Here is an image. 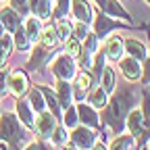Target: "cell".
<instances>
[{
  "label": "cell",
  "instance_id": "obj_27",
  "mask_svg": "<svg viewBox=\"0 0 150 150\" xmlns=\"http://www.w3.org/2000/svg\"><path fill=\"white\" fill-rule=\"evenodd\" d=\"M108 102V94L104 92V88H96L94 92H90V104L94 108H104Z\"/></svg>",
  "mask_w": 150,
  "mask_h": 150
},
{
  "label": "cell",
  "instance_id": "obj_2",
  "mask_svg": "<svg viewBox=\"0 0 150 150\" xmlns=\"http://www.w3.org/2000/svg\"><path fill=\"white\" fill-rule=\"evenodd\" d=\"M21 125L23 123L19 121L17 115H11V112L0 115V140L13 144L15 148H21L27 140V131Z\"/></svg>",
  "mask_w": 150,
  "mask_h": 150
},
{
  "label": "cell",
  "instance_id": "obj_36",
  "mask_svg": "<svg viewBox=\"0 0 150 150\" xmlns=\"http://www.w3.org/2000/svg\"><path fill=\"white\" fill-rule=\"evenodd\" d=\"M8 90V75L4 73V69H0V96H4Z\"/></svg>",
  "mask_w": 150,
  "mask_h": 150
},
{
  "label": "cell",
  "instance_id": "obj_20",
  "mask_svg": "<svg viewBox=\"0 0 150 150\" xmlns=\"http://www.w3.org/2000/svg\"><path fill=\"white\" fill-rule=\"evenodd\" d=\"M29 11L38 17V19H48L52 13L50 8V0H29Z\"/></svg>",
  "mask_w": 150,
  "mask_h": 150
},
{
  "label": "cell",
  "instance_id": "obj_14",
  "mask_svg": "<svg viewBox=\"0 0 150 150\" xmlns=\"http://www.w3.org/2000/svg\"><path fill=\"white\" fill-rule=\"evenodd\" d=\"M123 50H125V42L121 40L119 35L108 38L106 48H104V54L108 56V59H112V61H121V59H123Z\"/></svg>",
  "mask_w": 150,
  "mask_h": 150
},
{
  "label": "cell",
  "instance_id": "obj_21",
  "mask_svg": "<svg viewBox=\"0 0 150 150\" xmlns=\"http://www.w3.org/2000/svg\"><path fill=\"white\" fill-rule=\"evenodd\" d=\"M40 42L42 46H46V48H54L56 44H59V33H56V27L54 25H46L44 29H42V33H40Z\"/></svg>",
  "mask_w": 150,
  "mask_h": 150
},
{
  "label": "cell",
  "instance_id": "obj_7",
  "mask_svg": "<svg viewBox=\"0 0 150 150\" xmlns=\"http://www.w3.org/2000/svg\"><path fill=\"white\" fill-rule=\"evenodd\" d=\"M98 86L94 83V77L88 73V71H81L77 77H75V86H73V94L77 100H83L92 90H96Z\"/></svg>",
  "mask_w": 150,
  "mask_h": 150
},
{
  "label": "cell",
  "instance_id": "obj_41",
  "mask_svg": "<svg viewBox=\"0 0 150 150\" xmlns=\"http://www.w3.org/2000/svg\"><path fill=\"white\" fill-rule=\"evenodd\" d=\"M92 150H106V146H104V144H94Z\"/></svg>",
  "mask_w": 150,
  "mask_h": 150
},
{
  "label": "cell",
  "instance_id": "obj_33",
  "mask_svg": "<svg viewBox=\"0 0 150 150\" xmlns=\"http://www.w3.org/2000/svg\"><path fill=\"white\" fill-rule=\"evenodd\" d=\"M54 2H56V8H54V17H56V19H63V17L67 15L69 6H71V0H54Z\"/></svg>",
  "mask_w": 150,
  "mask_h": 150
},
{
  "label": "cell",
  "instance_id": "obj_26",
  "mask_svg": "<svg viewBox=\"0 0 150 150\" xmlns=\"http://www.w3.org/2000/svg\"><path fill=\"white\" fill-rule=\"evenodd\" d=\"M65 42H67V44H65V52H67L69 56H73V59H79V54H81V48H83V44H81V40H79V38H75V35H69Z\"/></svg>",
  "mask_w": 150,
  "mask_h": 150
},
{
  "label": "cell",
  "instance_id": "obj_15",
  "mask_svg": "<svg viewBox=\"0 0 150 150\" xmlns=\"http://www.w3.org/2000/svg\"><path fill=\"white\" fill-rule=\"evenodd\" d=\"M50 59V54H48V48L46 46H35L33 48V54H31V61L27 63V69L29 71H40L44 65H46V61Z\"/></svg>",
  "mask_w": 150,
  "mask_h": 150
},
{
  "label": "cell",
  "instance_id": "obj_31",
  "mask_svg": "<svg viewBox=\"0 0 150 150\" xmlns=\"http://www.w3.org/2000/svg\"><path fill=\"white\" fill-rule=\"evenodd\" d=\"M50 140H52V144H56V146H63V144H67L69 134H67L63 127L56 125V127H54V131H52V136H50Z\"/></svg>",
  "mask_w": 150,
  "mask_h": 150
},
{
  "label": "cell",
  "instance_id": "obj_25",
  "mask_svg": "<svg viewBox=\"0 0 150 150\" xmlns=\"http://www.w3.org/2000/svg\"><path fill=\"white\" fill-rule=\"evenodd\" d=\"M15 48L17 50H21V52H25V50H29L31 48V40H29V35H27V31H25V27H19L17 31H15Z\"/></svg>",
  "mask_w": 150,
  "mask_h": 150
},
{
  "label": "cell",
  "instance_id": "obj_8",
  "mask_svg": "<svg viewBox=\"0 0 150 150\" xmlns=\"http://www.w3.org/2000/svg\"><path fill=\"white\" fill-rule=\"evenodd\" d=\"M27 90H29V81H27L25 71H15L11 77H8V92L13 94V96L21 98Z\"/></svg>",
  "mask_w": 150,
  "mask_h": 150
},
{
  "label": "cell",
  "instance_id": "obj_37",
  "mask_svg": "<svg viewBox=\"0 0 150 150\" xmlns=\"http://www.w3.org/2000/svg\"><path fill=\"white\" fill-rule=\"evenodd\" d=\"M6 63H8V52H6L2 46H0V69H4Z\"/></svg>",
  "mask_w": 150,
  "mask_h": 150
},
{
  "label": "cell",
  "instance_id": "obj_1",
  "mask_svg": "<svg viewBox=\"0 0 150 150\" xmlns=\"http://www.w3.org/2000/svg\"><path fill=\"white\" fill-rule=\"evenodd\" d=\"M134 92H119V94H115V96L110 98V102H108V110H104V123L112 129V131H119L123 129V125H125V119H127V115H129V110H131V106H134Z\"/></svg>",
  "mask_w": 150,
  "mask_h": 150
},
{
  "label": "cell",
  "instance_id": "obj_19",
  "mask_svg": "<svg viewBox=\"0 0 150 150\" xmlns=\"http://www.w3.org/2000/svg\"><path fill=\"white\" fill-rule=\"evenodd\" d=\"M40 90H42V94H44L46 108H50V112H52L54 117H61V102H59V96H56V92L50 90L48 86H42Z\"/></svg>",
  "mask_w": 150,
  "mask_h": 150
},
{
  "label": "cell",
  "instance_id": "obj_10",
  "mask_svg": "<svg viewBox=\"0 0 150 150\" xmlns=\"http://www.w3.org/2000/svg\"><path fill=\"white\" fill-rule=\"evenodd\" d=\"M0 23L4 25V29L8 33L17 31L21 27V15H19L13 6H4V8H0Z\"/></svg>",
  "mask_w": 150,
  "mask_h": 150
},
{
  "label": "cell",
  "instance_id": "obj_17",
  "mask_svg": "<svg viewBox=\"0 0 150 150\" xmlns=\"http://www.w3.org/2000/svg\"><path fill=\"white\" fill-rule=\"evenodd\" d=\"M56 96H59L61 108H69L71 106V98H73V88L67 79H56Z\"/></svg>",
  "mask_w": 150,
  "mask_h": 150
},
{
  "label": "cell",
  "instance_id": "obj_30",
  "mask_svg": "<svg viewBox=\"0 0 150 150\" xmlns=\"http://www.w3.org/2000/svg\"><path fill=\"white\" fill-rule=\"evenodd\" d=\"M131 142H134V136H119V138H115V142L110 144V150H129V146H131Z\"/></svg>",
  "mask_w": 150,
  "mask_h": 150
},
{
  "label": "cell",
  "instance_id": "obj_40",
  "mask_svg": "<svg viewBox=\"0 0 150 150\" xmlns=\"http://www.w3.org/2000/svg\"><path fill=\"white\" fill-rule=\"evenodd\" d=\"M56 150H79L75 144H63V146H56Z\"/></svg>",
  "mask_w": 150,
  "mask_h": 150
},
{
  "label": "cell",
  "instance_id": "obj_24",
  "mask_svg": "<svg viewBox=\"0 0 150 150\" xmlns=\"http://www.w3.org/2000/svg\"><path fill=\"white\" fill-rule=\"evenodd\" d=\"M29 104H31V108L35 112L46 110V100H44V94H42L40 88H31L29 90Z\"/></svg>",
  "mask_w": 150,
  "mask_h": 150
},
{
  "label": "cell",
  "instance_id": "obj_43",
  "mask_svg": "<svg viewBox=\"0 0 150 150\" xmlns=\"http://www.w3.org/2000/svg\"><path fill=\"white\" fill-rule=\"evenodd\" d=\"M146 2H148V4H150V0H146Z\"/></svg>",
  "mask_w": 150,
  "mask_h": 150
},
{
  "label": "cell",
  "instance_id": "obj_28",
  "mask_svg": "<svg viewBox=\"0 0 150 150\" xmlns=\"http://www.w3.org/2000/svg\"><path fill=\"white\" fill-rule=\"evenodd\" d=\"M100 83H102V88H104L106 94H110L112 90H115V71H112L110 67H104V69H102Z\"/></svg>",
  "mask_w": 150,
  "mask_h": 150
},
{
  "label": "cell",
  "instance_id": "obj_3",
  "mask_svg": "<svg viewBox=\"0 0 150 150\" xmlns=\"http://www.w3.org/2000/svg\"><path fill=\"white\" fill-rule=\"evenodd\" d=\"M125 121H127V127H129V134L134 138H138L140 142H144L150 136V129L146 125V112H144V108H131Z\"/></svg>",
  "mask_w": 150,
  "mask_h": 150
},
{
  "label": "cell",
  "instance_id": "obj_38",
  "mask_svg": "<svg viewBox=\"0 0 150 150\" xmlns=\"http://www.w3.org/2000/svg\"><path fill=\"white\" fill-rule=\"evenodd\" d=\"M25 150H48V146L42 144V142H29V146Z\"/></svg>",
  "mask_w": 150,
  "mask_h": 150
},
{
  "label": "cell",
  "instance_id": "obj_34",
  "mask_svg": "<svg viewBox=\"0 0 150 150\" xmlns=\"http://www.w3.org/2000/svg\"><path fill=\"white\" fill-rule=\"evenodd\" d=\"M11 6L19 15H25V13H29V0H11Z\"/></svg>",
  "mask_w": 150,
  "mask_h": 150
},
{
  "label": "cell",
  "instance_id": "obj_35",
  "mask_svg": "<svg viewBox=\"0 0 150 150\" xmlns=\"http://www.w3.org/2000/svg\"><path fill=\"white\" fill-rule=\"evenodd\" d=\"M73 33H75V38H79V40H86V35L90 33V31H88V23L77 21V25L73 27Z\"/></svg>",
  "mask_w": 150,
  "mask_h": 150
},
{
  "label": "cell",
  "instance_id": "obj_12",
  "mask_svg": "<svg viewBox=\"0 0 150 150\" xmlns=\"http://www.w3.org/2000/svg\"><path fill=\"white\" fill-rule=\"evenodd\" d=\"M100 4V11L106 13L108 17H119V19H125V21H131V17L127 15V11L117 2V0H96Z\"/></svg>",
  "mask_w": 150,
  "mask_h": 150
},
{
  "label": "cell",
  "instance_id": "obj_16",
  "mask_svg": "<svg viewBox=\"0 0 150 150\" xmlns=\"http://www.w3.org/2000/svg\"><path fill=\"white\" fill-rule=\"evenodd\" d=\"M17 117L25 127H33V121H35V115H33V108L27 100H17Z\"/></svg>",
  "mask_w": 150,
  "mask_h": 150
},
{
  "label": "cell",
  "instance_id": "obj_5",
  "mask_svg": "<svg viewBox=\"0 0 150 150\" xmlns=\"http://www.w3.org/2000/svg\"><path fill=\"white\" fill-rule=\"evenodd\" d=\"M54 127H56V117L52 115V112L42 110V112H38V115H35V121H33V131H35V134L40 136L42 140L52 136Z\"/></svg>",
  "mask_w": 150,
  "mask_h": 150
},
{
  "label": "cell",
  "instance_id": "obj_32",
  "mask_svg": "<svg viewBox=\"0 0 150 150\" xmlns=\"http://www.w3.org/2000/svg\"><path fill=\"white\" fill-rule=\"evenodd\" d=\"M77 121H79L77 108H75V106H69V108H65V125L73 129L75 125H77Z\"/></svg>",
  "mask_w": 150,
  "mask_h": 150
},
{
  "label": "cell",
  "instance_id": "obj_23",
  "mask_svg": "<svg viewBox=\"0 0 150 150\" xmlns=\"http://www.w3.org/2000/svg\"><path fill=\"white\" fill-rule=\"evenodd\" d=\"M40 21H42V19H38V17L33 15V17L27 19L25 25H23L31 42H38V40H40V33H42V23H40Z\"/></svg>",
  "mask_w": 150,
  "mask_h": 150
},
{
  "label": "cell",
  "instance_id": "obj_44",
  "mask_svg": "<svg viewBox=\"0 0 150 150\" xmlns=\"http://www.w3.org/2000/svg\"><path fill=\"white\" fill-rule=\"evenodd\" d=\"M0 115H2V112H0Z\"/></svg>",
  "mask_w": 150,
  "mask_h": 150
},
{
  "label": "cell",
  "instance_id": "obj_18",
  "mask_svg": "<svg viewBox=\"0 0 150 150\" xmlns=\"http://www.w3.org/2000/svg\"><path fill=\"white\" fill-rule=\"evenodd\" d=\"M77 115H79V121H81L83 125L92 127V129L98 127V123H100L96 110H92V104H79V106H77Z\"/></svg>",
  "mask_w": 150,
  "mask_h": 150
},
{
  "label": "cell",
  "instance_id": "obj_11",
  "mask_svg": "<svg viewBox=\"0 0 150 150\" xmlns=\"http://www.w3.org/2000/svg\"><path fill=\"white\" fill-rule=\"evenodd\" d=\"M71 15L81 23H92V6L88 0H71Z\"/></svg>",
  "mask_w": 150,
  "mask_h": 150
},
{
  "label": "cell",
  "instance_id": "obj_13",
  "mask_svg": "<svg viewBox=\"0 0 150 150\" xmlns=\"http://www.w3.org/2000/svg\"><path fill=\"white\" fill-rule=\"evenodd\" d=\"M117 27H119V25L112 21V19H108L106 13H102V11L96 13V35H98V38H106L110 31H115Z\"/></svg>",
  "mask_w": 150,
  "mask_h": 150
},
{
  "label": "cell",
  "instance_id": "obj_39",
  "mask_svg": "<svg viewBox=\"0 0 150 150\" xmlns=\"http://www.w3.org/2000/svg\"><path fill=\"white\" fill-rule=\"evenodd\" d=\"M144 81L150 83V54L146 56V69H144Z\"/></svg>",
  "mask_w": 150,
  "mask_h": 150
},
{
  "label": "cell",
  "instance_id": "obj_42",
  "mask_svg": "<svg viewBox=\"0 0 150 150\" xmlns=\"http://www.w3.org/2000/svg\"><path fill=\"white\" fill-rule=\"evenodd\" d=\"M4 31H6V29H4V25H2V23H0V38H2V35H4Z\"/></svg>",
  "mask_w": 150,
  "mask_h": 150
},
{
  "label": "cell",
  "instance_id": "obj_22",
  "mask_svg": "<svg viewBox=\"0 0 150 150\" xmlns=\"http://www.w3.org/2000/svg\"><path fill=\"white\" fill-rule=\"evenodd\" d=\"M125 48H127V52L134 56L136 61H144L146 56H148V52H146V46L140 42V40H125Z\"/></svg>",
  "mask_w": 150,
  "mask_h": 150
},
{
  "label": "cell",
  "instance_id": "obj_29",
  "mask_svg": "<svg viewBox=\"0 0 150 150\" xmlns=\"http://www.w3.org/2000/svg\"><path fill=\"white\" fill-rule=\"evenodd\" d=\"M54 27H56V33H59V40H67V38L71 35V31H73V25H71V21H67L65 17H63V19H59Z\"/></svg>",
  "mask_w": 150,
  "mask_h": 150
},
{
  "label": "cell",
  "instance_id": "obj_9",
  "mask_svg": "<svg viewBox=\"0 0 150 150\" xmlns=\"http://www.w3.org/2000/svg\"><path fill=\"white\" fill-rule=\"evenodd\" d=\"M119 69L125 75L127 81H138L140 75H142V65H140V61L134 59V56H129V59H121L119 61Z\"/></svg>",
  "mask_w": 150,
  "mask_h": 150
},
{
  "label": "cell",
  "instance_id": "obj_6",
  "mask_svg": "<svg viewBox=\"0 0 150 150\" xmlns=\"http://www.w3.org/2000/svg\"><path fill=\"white\" fill-rule=\"evenodd\" d=\"M71 144H75L79 150H92V146L96 144V136H94V129L86 127H73L71 131Z\"/></svg>",
  "mask_w": 150,
  "mask_h": 150
},
{
  "label": "cell",
  "instance_id": "obj_4",
  "mask_svg": "<svg viewBox=\"0 0 150 150\" xmlns=\"http://www.w3.org/2000/svg\"><path fill=\"white\" fill-rule=\"evenodd\" d=\"M52 73L56 79H75V59L73 56H69L67 52L65 54H56L54 61L50 65Z\"/></svg>",
  "mask_w": 150,
  "mask_h": 150
}]
</instances>
